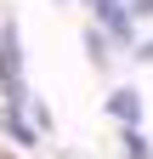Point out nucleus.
I'll use <instances>...</instances> for the list:
<instances>
[{"instance_id": "2", "label": "nucleus", "mask_w": 153, "mask_h": 159, "mask_svg": "<svg viewBox=\"0 0 153 159\" xmlns=\"http://www.w3.org/2000/svg\"><path fill=\"white\" fill-rule=\"evenodd\" d=\"M91 6H97L102 29L119 40V46H130V40H136V29H130V6H119V0H91Z\"/></svg>"}, {"instance_id": "6", "label": "nucleus", "mask_w": 153, "mask_h": 159, "mask_svg": "<svg viewBox=\"0 0 153 159\" xmlns=\"http://www.w3.org/2000/svg\"><path fill=\"white\" fill-rule=\"evenodd\" d=\"M130 11H153V0H130Z\"/></svg>"}, {"instance_id": "4", "label": "nucleus", "mask_w": 153, "mask_h": 159, "mask_svg": "<svg viewBox=\"0 0 153 159\" xmlns=\"http://www.w3.org/2000/svg\"><path fill=\"white\" fill-rule=\"evenodd\" d=\"M6 131L17 136V142H28V136H34V131H28V125H23V119H17V114H6Z\"/></svg>"}, {"instance_id": "7", "label": "nucleus", "mask_w": 153, "mask_h": 159, "mask_svg": "<svg viewBox=\"0 0 153 159\" xmlns=\"http://www.w3.org/2000/svg\"><path fill=\"white\" fill-rule=\"evenodd\" d=\"M142 57H147V63H153V46H142Z\"/></svg>"}, {"instance_id": "5", "label": "nucleus", "mask_w": 153, "mask_h": 159, "mask_svg": "<svg viewBox=\"0 0 153 159\" xmlns=\"http://www.w3.org/2000/svg\"><path fill=\"white\" fill-rule=\"evenodd\" d=\"M125 153H130V159H147V142H142V136H136V131H130V136H125Z\"/></svg>"}, {"instance_id": "1", "label": "nucleus", "mask_w": 153, "mask_h": 159, "mask_svg": "<svg viewBox=\"0 0 153 159\" xmlns=\"http://www.w3.org/2000/svg\"><path fill=\"white\" fill-rule=\"evenodd\" d=\"M0 85L11 102H23V68H17V29H0Z\"/></svg>"}, {"instance_id": "3", "label": "nucleus", "mask_w": 153, "mask_h": 159, "mask_svg": "<svg viewBox=\"0 0 153 159\" xmlns=\"http://www.w3.org/2000/svg\"><path fill=\"white\" fill-rule=\"evenodd\" d=\"M108 114H119L125 125H136V119H142V97H136V91H113V97H108Z\"/></svg>"}]
</instances>
